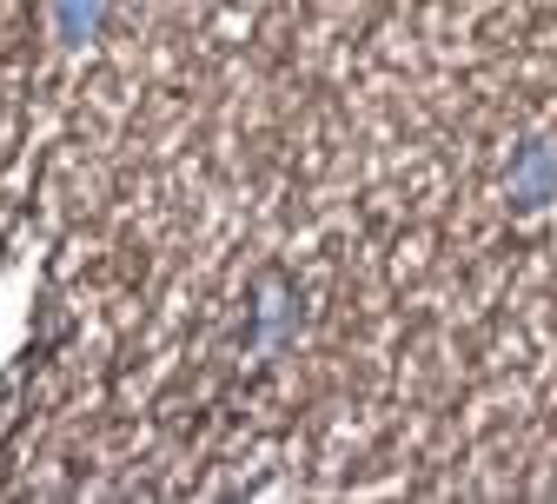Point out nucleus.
Masks as SVG:
<instances>
[{
  "instance_id": "obj_2",
  "label": "nucleus",
  "mask_w": 557,
  "mask_h": 504,
  "mask_svg": "<svg viewBox=\"0 0 557 504\" xmlns=\"http://www.w3.org/2000/svg\"><path fill=\"white\" fill-rule=\"evenodd\" d=\"M100 14H107V0H60V34L66 40H87L100 27Z\"/></svg>"
},
{
  "instance_id": "obj_1",
  "label": "nucleus",
  "mask_w": 557,
  "mask_h": 504,
  "mask_svg": "<svg viewBox=\"0 0 557 504\" xmlns=\"http://www.w3.org/2000/svg\"><path fill=\"white\" fill-rule=\"evenodd\" d=\"M550 180H557V160H550L544 147H531V153H524V180L511 186V199H518V206H544Z\"/></svg>"
}]
</instances>
